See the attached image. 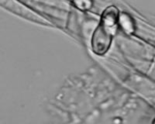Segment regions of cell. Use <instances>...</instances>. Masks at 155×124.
I'll use <instances>...</instances> for the list:
<instances>
[{"mask_svg":"<svg viewBox=\"0 0 155 124\" xmlns=\"http://www.w3.org/2000/svg\"><path fill=\"white\" fill-rule=\"evenodd\" d=\"M152 124H155V118H154V119L153 120V122H152Z\"/></svg>","mask_w":155,"mask_h":124,"instance_id":"obj_4","label":"cell"},{"mask_svg":"<svg viewBox=\"0 0 155 124\" xmlns=\"http://www.w3.org/2000/svg\"><path fill=\"white\" fill-rule=\"evenodd\" d=\"M118 26L123 30L125 34H133L135 31V22L130 14L127 12H120L119 16Z\"/></svg>","mask_w":155,"mask_h":124,"instance_id":"obj_2","label":"cell"},{"mask_svg":"<svg viewBox=\"0 0 155 124\" xmlns=\"http://www.w3.org/2000/svg\"><path fill=\"white\" fill-rule=\"evenodd\" d=\"M120 13L119 9L115 5L108 6L102 12L91 41L92 51L95 54L102 56L109 51L118 27Z\"/></svg>","mask_w":155,"mask_h":124,"instance_id":"obj_1","label":"cell"},{"mask_svg":"<svg viewBox=\"0 0 155 124\" xmlns=\"http://www.w3.org/2000/svg\"><path fill=\"white\" fill-rule=\"evenodd\" d=\"M74 7L80 11H88L93 6V0H72Z\"/></svg>","mask_w":155,"mask_h":124,"instance_id":"obj_3","label":"cell"}]
</instances>
